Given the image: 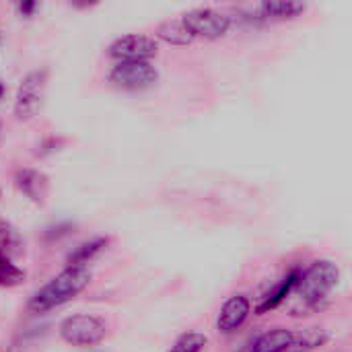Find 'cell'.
<instances>
[{
	"label": "cell",
	"mask_w": 352,
	"mask_h": 352,
	"mask_svg": "<svg viewBox=\"0 0 352 352\" xmlns=\"http://www.w3.org/2000/svg\"><path fill=\"white\" fill-rule=\"evenodd\" d=\"M91 283V272L80 266H66L56 274L45 287H41L29 301L31 314H45L54 307H60L80 295Z\"/></svg>",
	"instance_id": "cell-1"
},
{
	"label": "cell",
	"mask_w": 352,
	"mask_h": 352,
	"mask_svg": "<svg viewBox=\"0 0 352 352\" xmlns=\"http://www.w3.org/2000/svg\"><path fill=\"white\" fill-rule=\"evenodd\" d=\"M338 280H340L338 266L330 260H318L303 274H299L295 289H297L303 305L316 309L336 289Z\"/></svg>",
	"instance_id": "cell-2"
},
{
	"label": "cell",
	"mask_w": 352,
	"mask_h": 352,
	"mask_svg": "<svg viewBox=\"0 0 352 352\" xmlns=\"http://www.w3.org/2000/svg\"><path fill=\"white\" fill-rule=\"evenodd\" d=\"M60 336L72 346H95L107 336V326L97 316H70L60 326Z\"/></svg>",
	"instance_id": "cell-3"
},
{
	"label": "cell",
	"mask_w": 352,
	"mask_h": 352,
	"mask_svg": "<svg viewBox=\"0 0 352 352\" xmlns=\"http://www.w3.org/2000/svg\"><path fill=\"white\" fill-rule=\"evenodd\" d=\"M45 85H47V70H33L23 78L14 99V116L19 120H33L41 111Z\"/></svg>",
	"instance_id": "cell-4"
},
{
	"label": "cell",
	"mask_w": 352,
	"mask_h": 352,
	"mask_svg": "<svg viewBox=\"0 0 352 352\" xmlns=\"http://www.w3.org/2000/svg\"><path fill=\"white\" fill-rule=\"evenodd\" d=\"M182 21L186 23V27L194 37H204V39H219L231 27V19L214 8H194L186 12Z\"/></svg>",
	"instance_id": "cell-5"
},
{
	"label": "cell",
	"mask_w": 352,
	"mask_h": 352,
	"mask_svg": "<svg viewBox=\"0 0 352 352\" xmlns=\"http://www.w3.org/2000/svg\"><path fill=\"white\" fill-rule=\"evenodd\" d=\"M159 52V43L155 37L130 33L118 37L109 45V54L120 62H148Z\"/></svg>",
	"instance_id": "cell-6"
},
{
	"label": "cell",
	"mask_w": 352,
	"mask_h": 352,
	"mask_svg": "<svg viewBox=\"0 0 352 352\" xmlns=\"http://www.w3.org/2000/svg\"><path fill=\"white\" fill-rule=\"evenodd\" d=\"M159 72L151 62H118L113 70L109 72V80L128 91L146 89L153 82H157Z\"/></svg>",
	"instance_id": "cell-7"
},
{
	"label": "cell",
	"mask_w": 352,
	"mask_h": 352,
	"mask_svg": "<svg viewBox=\"0 0 352 352\" xmlns=\"http://www.w3.org/2000/svg\"><path fill=\"white\" fill-rule=\"evenodd\" d=\"M252 314V303L245 295H235L231 299L225 301V305L221 307L219 320H217V328L221 334H233L237 332L245 320Z\"/></svg>",
	"instance_id": "cell-8"
},
{
	"label": "cell",
	"mask_w": 352,
	"mask_h": 352,
	"mask_svg": "<svg viewBox=\"0 0 352 352\" xmlns=\"http://www.w3.org/2000/svg\"><path fill=\"white\" fill-rule=\"evenodd\" d=\"M16 188L35 204H41L47 194V177L35 169H21L16 171Z\"/></svg>",
	"instance_id": "cell-9"
},
{
	"label": "cell",
	"mask_w": 352,
	"mask_h": 352,
	"mask_svg": "<svg viewBox=\"0 0 352 352\" xmlns=\"http://www.w3.org/2000/svg\"><path fill=\"white\" fill-rule=\"evenodd\" d=\"M291 349H293V330L287 328L268 330L252 344V352H287Z\"/></svg>",
	"instance_id": "cell-10"
},
{
	"label": "cell",
	"mask_w": 352,
	"mask_h": 352,
	"mask_svg": "<svg viewBox=\"0 0 352 352\" xmlns=\"http://www.w3.org/2000/svg\"><path fill=\"white\" fill-rule=\"evenodd\" d=\"M157 39L169 43V45H190L196 37L190 33V29L186 27V23L182 19H173V21H165L157 27L155 31Z\"/></svg>",
	"instance_id": "cell-11"
},
{
	"label": "cell",
	"mask_w": 352,
	"mask_h": 352,
	"mask_svg": "<svg viewBox=\"0 0 352 352\" xmlns=\"http://www.w3.org/2000/svg\"><path fill=\"white\" fill-rule=\"evenodd\" d=\"M299 270H293L289 276H285L276 287H274V291L264 299V303L258 307V316H264V314H268V311H272V309H276L283 301H287V297L293 293V289L297 287V280H299Z\"/></svg>",
	"instance_id": "cell-12"
},
{
	"label": "cell",
	"mask_w": 352,
	"mask_h": 352,
	"mask_svg": "<svg viewBox=\"0 0 352 352\" xmlns=\"http://www.w3.org/2000/svg\"><path fill=\"white\" fill-rule=\"evenodd\" d=\"M107 243H109L107 237H97V239H93L89 243H82L74 252L68 254L66 264L68 266H80V268H85V264H89L95 256H99L107 248Z\"/></svg>",
	"instance_id": "cell-13"
},
{
	"label": "cell",
	"mask_w": 352,
	"mask_h": 352,
	"mask_svg": "<svg viewBox=\"0 0 352 352\" xmlns=\"http://www.w3.org/2000/svg\"><path fill=\"white\" fill-rule=\"evenodd\" d=\"M305 8L307 6L303 2H293V0H270V2L260 4V10L266 16H272V19H295Z\"/></svg>",
	"instance_id": "cell-14"
},
{
	"label": "cell",
	"mask_w": 352,
	"mask_h": 352,
	"mask_svg": "<svg viewBox=\"0 0 352 352\" xmlns=\"http://www.w3.org/2000/svg\"><path fill=\"white\" fill-rule=\"evenodd\" d=\"M328 340H330V334L322 328H303L299 332H293V349H299V351L320 349Z\"/></svg>",
	"instance_id": "cell-15"
},
{
	"label": "cell",
	"mask_w": 352,
	"mask_h": 352,
	"mask_svg": "<svg viewBox=\"0 0 352 352\" xmlns=\"http://www.w3.org/2000/svg\"><path fill=\"white\" fill-rule=\"evenodd\" d=\"M25 280V272L12 264V260L0 254V287H19Z\"/></svg>",
	"instance_id": "cell-16"
},
{
	"label": "cell",
	"mask_w": 352,
	"mask_h": 352,
	"mask_svg": "<svg viewBox=\"0 0 352 352\" xmlns=\"http://www.w3.org/2000/svg\"><path fill=\"white\" fill-rule=\"evenodd\" d=\"M208 344V338L200 332H188L177 338V342L171 346L169 352H202Z\"/></svg>",
	"instance_id": "cell-17"
},
{
	"label": "cell",
	"mask_w": 352,
	"mask_h": 352,
	"mask_svg": "<svg viewBox=\"0 0 352 352\" xmlns=\"http://www.w3.org/2000/svg\"><path fill=\"white\" fill-rule=\"evenodd\" d=\"M21 243L23 241H21L16 229L10 227L6 221H0V254H4V256L10 258V254L19 252Z\"/></svg>",
	"instance_id": "cell-18"
},
{
	"label": "cell",
	"mask_w": 352,
	"mask_h": 352,
	"mask_svg": "<svg viewBox=\"0 0 352 352\" xmlns=\"http://www.w3.org/2000/svg\"><path fill=\"white\" fill-rule=\"evenodd\" d=\"M19 8H21V12H23L25 16H29V14H31V12L35 10V2H23V4H21Z\"/></svg>",
	"instance_id": "cell-19"
},
{
	"label": "cell",
	"mask_w": 352,
	"mask_h": 352,
	"mask_svg": "<svg viewBox=\"0 0 352 352\" xmlns=\"http://www.w3.org/2000/svg\"><path fill=\"white\" fill-rule=\"evenodd\" d=\"M2 95H4V85L0 82V99H2Z\"/></svg>",
	"instance_id": "cell-20"
}]
</instances>
